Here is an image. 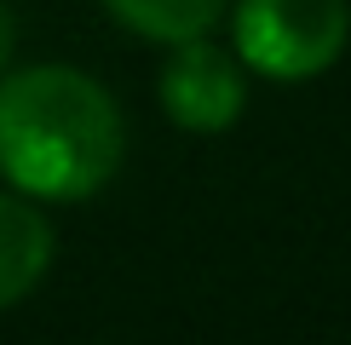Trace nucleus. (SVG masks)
I'll list each match as a JSON object with an SVG mask.
<instances>
[{
  "mask_svg": "<svg viewBox=\"0 0 351 345\" xmlns=\"http://www.w3.org/2000/svg\"><path fill=\"white\" fill-rule=\"evenodd\" d=\"M12 52H18V18H12V6L0 0V69L12 64Z\"/></svg>",
  "mask_w": 351,
  "mask_h": 345,
  "instance_id": "6",
  "label": "nucleus"
},
{
  "mask_svg": "<svg viewBox=\"0 0 351 345\" xmlns=\"http://www.w3.org/2000/svg\"><path fill=\"white\" fill-rule=\"evenodd\" d=\"M52 265V225L29 196H0V311L35 294V282Z\"/></svg>",
  "mask_w": 351,
  "mask_h": 345,
  "instance_id": "4",
  "label": "nucleus"
},
{
  "mask_svg": "<svg viewBox=\"0 0 351 345\" xmlns=\"http://www.w3.org/2000/svg\"><path fill=\"white\" fill-rule=\"evenodd\" d=\"M104 12L144 40L179 47V40L213 35V23L225 18V0H104Z\"/></svg>",
  "mask_w": 351,
  "mask_h": 345,
  "instance_id": "5",
  "label": "nucleus"
},
{
  "mask_svg": "<svg viewBox=\"0 0 351 345\" xmlns=\"http://www.w3.org/2000/svg\"><path fill=\"white\" fill-rule=\"evenodd\" d=\"M115 98L69 64L0 69V179L29 201H86L121 172Z\"/></svg>",
  "mask_w": 351,
  "mask_h": 345,
  "instance_id": "1",
  "label": "nucleus"
},
{
  "mask_svg": "<svg viewBox=\"0 0 351 345\" xmlns=\"http://www.w3.org/2000/svg\"><path fill=\"white\" fill-rule=\"evenodd\" d=\"M237 58L265 81H311L340 64L351 0H237Z\"/></svg>",
  "mask_w": 351,
  "mask_h": 345,
  "instance_id": "2",
  "label": "nucleus"
},
{
  "mask_svg": "<svg viewBox=\"0 0 351 345\" xmlns=\"http://www.w3.org/2000/svg\"><path fill=\"white\" fill-rule=\"evenodd\" d=\"M162 110L184 133H225V127H237V115L247 110L242 58L213 47L208 35L179 40L162 69Z\"/></svg>",
  "mask_w": 351,
  "mask_h": 345,
  "instance_id": "3",
  "label": "nucleus"
}]
</instances>
